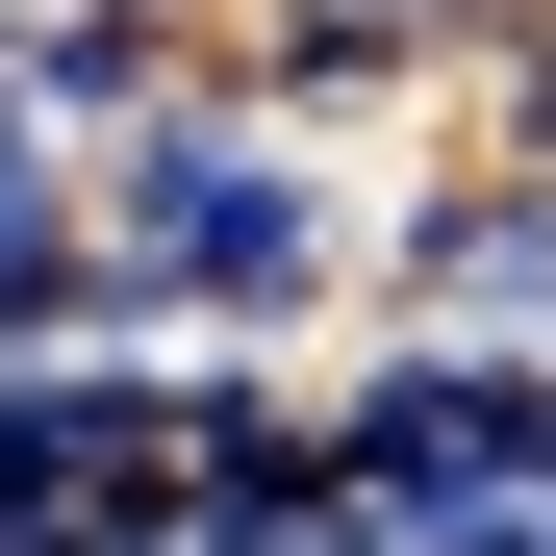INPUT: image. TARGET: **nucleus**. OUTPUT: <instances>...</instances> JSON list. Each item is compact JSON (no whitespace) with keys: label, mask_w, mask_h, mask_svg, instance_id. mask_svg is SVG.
Masks as SVG:
<instances>
[{"label":"nucleus","mask_w":556,"mask_h":556,"mask_svg":"<svg viewBox=\"0 0 556 556\" xmlns=\"http://www.w3.org/2000/svg\"><path fill=\"white\" fill-rule=\"evenodd\" d=\"M405 177L430 152H354L253 76H177L152 127H102V304L76 329H152V354H304V329H380V253H405Z\"/></svg>","instance_id":"obj_1"},{"label":"nucleus","mask_w":556,"mask_h":556,"mask_svg":"<svg viewBox=\"0 0 556 556\" xmlns=\"http://www.w3.org/2000/svg\"><path fill=\"white\" fill-rule=\"evenodd\" d=\"M329 481L380 506V531H531V506H556V354L354 329V354H329Z\"/></svg>","instance_id":"obj_2"},{"label":"nucleus","mask_w":556,"mask_h":556,"mask_svg":"<svg viewBox=\"0 0 556 556\" xmlns=\"http://www.w3.org/2000/svg\"><path fill=\"white\" fill-rule=\"evenodd\" d=\"M380 329H481V354H556V152H430V177H405Z\"/></svg>","instance_id":"obj_3"}]
</instances>
